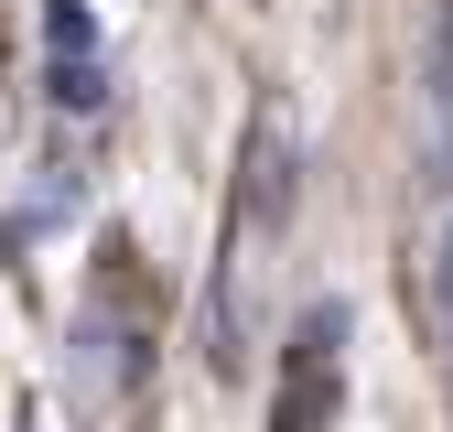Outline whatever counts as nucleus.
<instances>
[{
  "label": "nucleus",
  "mask_w": 453,
  "mask_h": 432,
  "mask_svg": "<svg viewBox=\"0 0 453 432\" xmlns=\"http://www.w3.org/2000/svg\"><path fill=\"white\" fill-rule=\"evenodd\" d=\"M334 336H346V313H313L303 324V378L280 390V432H313L324 400H334Z\"/></svg>",
  "instance_id": "f257e3e1"
}]
</instances>
